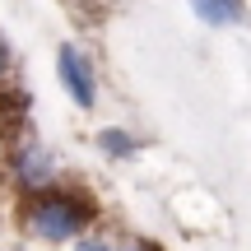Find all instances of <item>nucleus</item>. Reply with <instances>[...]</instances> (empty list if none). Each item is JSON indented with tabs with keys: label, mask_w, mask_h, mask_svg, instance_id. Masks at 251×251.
I'll use <instances>...</instances> for the list:
<instances>
[{
	"label": "nucleus",
	"mask_w": 251,
	"mask_h": 251,
	"mask_svg": "<svg viewBox=\"0 0 251 251\" xmlns=\"http://www.w3.org/2000/svg\"><path fill=\"white\" fill-rule=\"evenodd\" d=\"M5 61H9V56H5V42H0V70H5Z\"/></svg>",
	"instance_id": "7"
},
{
	"label": "nucleus",
	"mask_w": 251,
	"mask_h": 251,
	"mask_svg": "<svg viewBox=\"0 0 251 251\" xmlns=\"http://www.w3.org/2000/svg\"><path fill=\"white\" fill-rule=\"evenodd\" d=\"M126 251H144V247H126Z\"/></svg>",
	"instance_id": "8"
},
{
	"label": "nucleus",
	"mask_w": 251,
	"mask_h": 251,
	"mask_svg": "<svg viewBox=\"0 0 251 251\" xmlns=\"http://www.w3.org/2000/svg\"><path fill=\"white\" fill-rule=\"evenodd\" d=\"M75 251H112V247H107V242H98V237H84Z\"/></svg>",
	"instance_id": "6"
},
{
	"label": "nucleus",
	"mask_w": 251,
	"mask_h": 251,
	"mask_svg": "<svg viewBox=\"0 0 251 251\" xmlns=\"http://www.w3.org/2000/svg\"><path fill=\"white\" fill-rule=\"evenodd\" d=\"M242 14H247V9L233 5V0H200V5H196V19H205V24H214V28L242 24Z\"/></svg>",
	"instance_id": "4"
},
{
	"label": "nucleus",
	"mask_w": 251,
	"mask_h": 251,
	"mask_svg": "<svg viewBox=\"0 0 251 251\" xmlns=\"http://www.w3.org/2000/svg\"><path fill=\"white\" fill-rule=\"evenodd\" d=\"M84 219H89V209L79 205V200H61V196H42L33 200V209H28V224H33V233L42 237V242H65V237H75L84 228Z\"/></svg>",
	"instance_id": "1"
},
{
	"label": "nucleus",
	"mask_w": 251,
	"mask_h": 251,
	"mask_svg": "<svg viewBox=\"0 0 251 251\" xmlns=\"http://www.w3.org/2000/svg\"><path fill=\"white\" fill-rule=\"evenodd\" d=\"M98 144H102V153H112V158H130L135 153V140L126 130H117V126H107V130L98 135Z\"/></svg>",
	"instance_id": "5"
},
{
	"label": "nucleus",
	"mask_w": 251,
	"mask_h": 251,
	"mask_svg": "<svg viewBox=\"0 0 251 251\" xmlns=\"http://www.w3.org/2000/svg\"><path fill=\"white\" fill-rule=\"evenodd\" d=\"M56 70H61V84L70 89V98L79 102V107H93V102H98V84H93V70H89V61L79 56V47L65 42Z\"/></svg>",
	"instance_id": "2"
},
{
	"label": "nucleus",
	"mask_w": 251,
	"mask_h": 251,
	"mask_svg": "<svg viewBox=\"0 0 251 251\" xmlns=\"http://www.w3.org/2000/svg\"><path fill=\"white\" fill-rule=\"evenodd\" d=\"M14 177L24 181V186H47V181H56V158L42 144H24L19 158H14Z\"/></svg>",
	"instance_id": "3"
}]
</instances>
